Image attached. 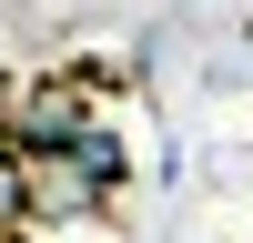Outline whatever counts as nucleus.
Instances as JSON below:
<instances>
[{
  "mask_svg": "<svg viewBox=\"0 0 253 243\" xmlns=\"http://www.w3.org/2000/svg\"><path fill=\"white\" fill-rule=\"evenodd\" d=\"M91 122H101V91L61 61V71H31V81H20V132L10 142H20V152H71Z\"/></svg>",
  "mask_w": 253,
  "mask_h": 243,
  "instance_id": "obj_1",
  "label": "nucleus"
},
{
  "mask_svg": "<svg viewBox=\"0 0 253 243\" xmlns=\"http://www.w3.org/2000/svg\"><path fill=\"white\" fill-rule=\"evenodd\" d=\"M112 202H122V193H112L81 152H31V223H101Z\"/></svg>",
  "mask_w": 253,
  "mask_h": 243,
  "instance_id": "obj_2",
  "label": "nucleus"
},
{
  "mask_svg": "<svg viewBox=\"0 0 253 243\" xmlns=\"http://www.w3.org/2000/svg\"><path fill=\"white\" fill-rule=\"evenodd\" d=\"M0 233H31V152L0 142Z\"/></svg>",
  "mask_w": 253,
  "mask_h": 243,
  "instance_id": "obj_3",
  "label": "nucleus"
},
{
  "mask_svg": "<svg viewBox=\"0 0 253 243\" xmlns=\"http://www.w3.org/2000/svg\"><path fill=\"white\" fill-rule=\"evenodd\" d=\"M20 81H31V71H10V61H0V142L20 132Z\"/></svg>",
  "mask_w": 253,
  "mask_h": 243,
  "instance_id": "obj_4",
  "label": "nucleus"
},
{
  "mask_svg": "<svg viewBox=\"0 0 253 243\" xmlns=\"http://www.w3.org/2000/svg\"><path fill=\"white\" fill-rule=\"evenodd\" d=\"M0 243H41V223H31V233H0Z\"/></svg>",
  "mask_w": 253,
  "mask_h": 243,
  "instance_id": "obj_5",
  "label": "nucleus"
},
{
  "mask_svg": "<svg viewBox=\"0 0 253 243\" xmlns=\"http://www.w3.org/2000/svg\"><path fill=\"white\" fill-rule=\"evenodd\" d=\"M243 31H253V0H243Z\"/></svg>",
  "mask_w": 253,
  "mask_h": 243,
  "instance_id": "obj_6",
  "label": "nucleus"
},
{
  "mask_svg": "<svg viewBox=\"0 0 253 243\" xmlns=\"http://www.w3.org/2000/svg\"><path fill=\"white\" fill-rule=\"evenodd\" d=\"M172 243H203V233H172Z\"/></svg>",
  "mask_w": 253,
  "mask_h": 243,
  "instance_id": "obj_7",
  "label": "nucleus"
}]
</instances>
